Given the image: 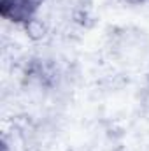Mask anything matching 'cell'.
Returning <instances> with one entry per match:
<instances>
[{
  "instance_id": "6da1fadb",
  "label": "cell",
  "mask_w": 149,
  "mask_h": 151,
  "mask_svg": "<svg viewBox=\"0 0 149 151\" xmlns=\"http://www.w3.org/2000/svg\"><path fill=\"white\" fill-rule=\"evenodd\" d=\"M42 0H0V12L5 19L25 23L34 18Z\"/></svg>"
},
{
  "instance_id": "7a4b0ae2",
  "label": "cell",
  "mask_w": 149,
  "mask_h": 151,
  "mask_svg": "<svg viewBox=\"0 0 149 151\" xmlns=\"http://www.w3.org/2000/svg\"><path fill=\"white\" fill-rule=\"evenodd\" d=\"M128 2H132V4H139V2H144V0H128Z\"/></svg>"
}]
</instances>
